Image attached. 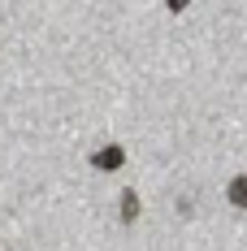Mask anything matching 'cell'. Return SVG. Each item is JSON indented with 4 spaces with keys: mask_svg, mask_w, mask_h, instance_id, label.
<instances>
[{
    "mask_svg": "<svg viewBox=\"0 0 247 251\" xmlns=\"http://www.w3.org/2000/svg\"><path fill=\"white\" fill-rule=\"evenodd\" d=\"M135 217H139V195H135V191H122V221L130 226Z\"/></svg>",
    "mask_w": 247,
    "mask_h": 251,
    "instance_id": "cell-3",
    "label": "cell"
},
{
    "mask_svg": "<svg viewBox=\"0 0 247 251\" xmlns=\"http://www.w3.org/2000/svg\"><path fill=\"white\" fill-rule=\"evenodd\" d=\"M122 160H126L122 148H100L96 156H91V165H96V169H122Z\"/></svg>",
    "mask_w": 247,
    "mask_h": 251,
    "instance_id": "cell-1",
    "label": "cell"
},
{
    "mask_svg": "<svg viewBox=\"0 0 247 251\" xmlns=\"http://www.w3.org/2000/svg\"><path fill=\"white\" fill-rule=\"evenodd\" d=\"M225 195H230V203H234V208H247V174L230 177V186H225Z\"/></svg>",
    "mask_w": 247,
    "mask_h": 251,
    "instance_id": "cell-2",
    "label": "cell"
}]
</instances>
